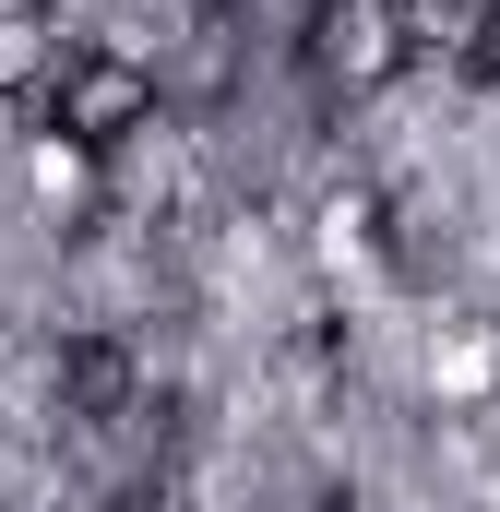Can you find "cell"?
Returning a JSON list of instances; mask_svg holds the SVG:
<instances>
[{"label": "cell", "instance_id": "8992f818", "mask_svg": "<svg viewBox=\"0 0 500 512\" xmlns=\"http://www.w3.org/2000/svg\"><path fill=\"white\" fill-rule=\"evenodd\" d=\"M465 72H477V84H500V0H489V24H477V48H465Z\"/></svg>", "mask_w": 500, "mask_h": 512}, {"label": "cell", "instance_id": "5b68a950", "mask_svg": "<svg viewBox=\"0 0 500 512\" xmlns=\"http://www.w3.org/2000/svg\"><path fill=\"white\" fill-rule=\"evenodd\" d=\"M393 24H405V48H417V60H465V48H477V24H489V0H393Z\"/></svg>", "mask_w": 500, "mask_h": 512}, {"label": "cell", "instance_id": "6da1fadb", "mask_svg": "<svg viewBox=\"0 0 500 512\" xmlns=\"http://www.w3.org/2000/svg\"><path fill=\"white\" fill-rule=\"evenodd\" d=\"M48 120H60L72 155H108V143H131V131L155 120V72L120 60V48H72V72L48 84Z\"/></svg>", "mask_w": 500, "mask_h": 512}, {"label": "cell", "instance_id": "7a4b0ae2", "mask_svg": "<svg viewBox=\"0 0 500 512\" xmlns=\"http://www.w3.org/2000/svg\"><path fill=\"white\" fill-rule=\"evenodd\" d=\"M131 393H143V370H131L120 334H72L60 346V417H84V429H120Z\"/></svg>", "mask_w": 500, "mask_h": 512}, {"label": "cell", "instance_id": "52a82bcc", "mask_svg": "<svg viewBox=\"0 0 500 512\" xmlns=\"http://www.w3.org/2000/svg\"><path fill=\"white\" fill-rule=\"evenodd\" d=\"M120 512H179V501H167V489H131V501H120Z\"/></svg>", "mask_w": 500, "mask_h": 512}, {"label": "cell", "instance_id": "3957f363", "mask_svg": "<svg viewBox=\"0 0 500 512\" xmlns=\"http://www.w3.org/2000/svg\"><path fill=\"white\" fill-rule=\"evenodd\" d=\"M322 36H334V48H322V60H334V72H346V84H393V72H405V60H417V48H405V24H393V12H322Z\"/></svg>", "mask_w": 500, "mask_h": 512}, {"label": "cell", "instance_id": "277c9868", "mask_svg": "<svg viewBox=\"0 0 500 512\" xmlns=\"http://www.w3.org/2000/svg\"><path fill=\"white\" fill-rule=\"evenodd\" d=\"M72 72V48H60V12H0V96H24V84H60Z\"/></svg>", "mask_w": 500, "mask_h": 512}]
</instances>
